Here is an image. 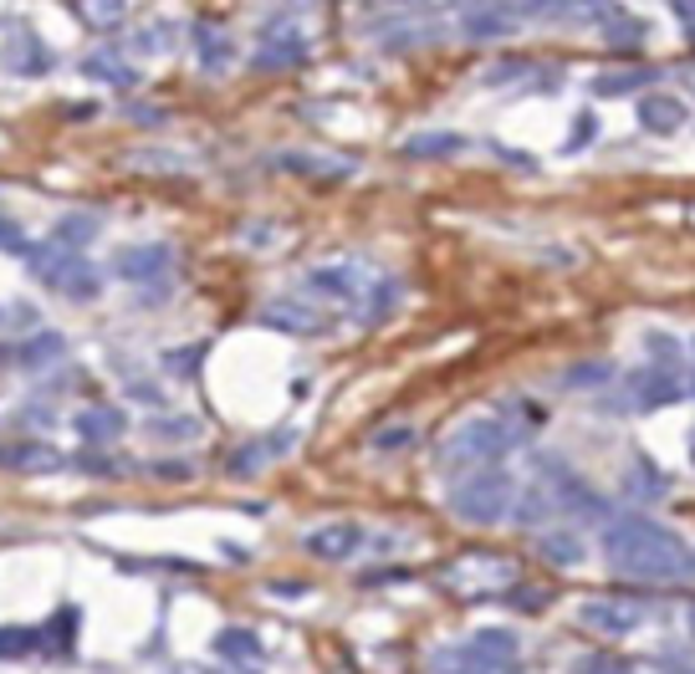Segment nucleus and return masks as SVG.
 <instances>
[{
  "mask_svg": "<svg viewBox=\"0 0 695 674\" xmlns=\"http://www.w3.org/2000/svg\"><path fill=\"white\" fill-rule=\"evenodd\" d=\"M603 562L634 582H695V547L650 516H614L603 521Z\"/></svg>",
  "mask_w": 695,
  "mask_h": 674,
  "instance_id": "1",
  "label": "nucleus"
},
{
  "mask_svg": "<svg viewBox=\"0 0 695 674\" xmlns=\"http://www.w3.org/2000/svg\"><path fill=\"white\" fill-rule=\"evenodd\" d=\"M511 445H517V429L501 414H470L435 445V465L440 470H476V465H496Z\"/></svg>",
  "mask_w": 695,
  "mask_h": 674,
  "instance_id": "2",
  "label": "nucleus"
},
{
  "mask_svg": "<svg viewBox=\"0 0 695 674\" xmlns=\"http://www.w3.org/2000/svg\"><path fill=\"white\" fill-rule=\"evenodd\" d=\"M21 261H27L31 281L62 291V297H72V302H93L97 291H103V277H97L93 266L82 261V251H68V246H56L52 236L37 240V246H27V251H21Z\"/></svg>",
  "mask_w": 695,
  "mask_h": 674,
  "instance_id": "3",
  "label": "nucleus"
},
{
  "mask_svg": "<svg viewBox=\"0 0 695 674\" xmlns=\"http://www.w3.org/2000/svg\"><path fill=\"white\" fill-rule=\"evenodd\" d=\"M517 660V634L511 629H476V634L440 644L429 670L435 674H507Z\"/></svg>",
  "mask_w": 695,
  "mask_h": 674,
  "instance_id": "4",
  "label": "nucleus"
},
{
  "mask_svg": "<svg viewBox=\"0 0 695 674\" xmlns=\"http://www.w3.org/2000/svg\"><path fill=\"white\" fill-rule=\"evenodd\" d=\"M511 496H517V480L501 465H476L450 486V511L470 527H496L511 511Z\"/></svg>",
  "mask_w": 695,
  "mask_h": 674,
  "instance_id": "5",
  "label": "nucleus"
},
{
  "mask_svg": "<svg viewBox=\"0 0 695 674\" xmlns=\"http://www.w3.org/2000/svg\"><path fill=\"white\" fill-rule=\"evenodd\" d=\"M261 328L287 332V338H322V332H333V312L297 291V297H277L261 307Z\"/></svg>",
  "mask_w": 695,
  "mask_h": 674,
  "instance_id": "6",
  "label": "nucleus"
},
{
  "mask_svg": "<svg viewBox=\"0 0 695 674\" xmlns=\"http://www.w3.org/2000/svg\"><path fill=\"white\" fill-rule=\"evenodd\" d=\"M548 490H552V501H558L562 521H609V496H599L589 480H578L568 465H552Z\"/></svg>",
  "mask_w": 695,
  "mask_h": 674,
  "instance_id": "7",
  "label": "nucleus"
},
{
  "mask_svg": "<svg viewBox=\"0 0 695 674\" xmlns=\"http://www.w3.org/2000/svg\"><path fill=\"white\" fill-rule=\"evenodd\" d=\"M363 287H369V281L359 277V266H348V261L312 266L308 277H302V297H312V302H322V307H359Z\"/></svg>",
  "mask_w": 695,
  "mask_h": 674,
  "instance_id": "8",
  "label": "nucleus"
},
{
  "mask_svg": "<svg viewBox=\"0 0 695 674\" xmlns=\"http://www.w3.org/2000/svg\"><path fill=\"white\" fill-rule=\"evenodd\" d=\"M174 251L164 240H138V246H118L113 251V277L128 287H148V281H169Z\"/></svg>",
  "mask_w": 695,
  "mask_h": 674,
  "instance_id": "9",
  "label": "nucleus"
},
{
  "mask_svg": "<svg viewBox=\"0 0 695 674\" xmlns=\"http://www.w3.org/2000/svg\"><path fill=\"white\" fill-rule=\"evenodd\" d=\"M644 619H650V609L634 603V598H589V603L578 609V623L603 639H629Z\"/></svg>",
  "mask_w": 695,
  "mask_h": 674,
  "instance_id": "10",
  "label": "nucleus"
},
{
  "mask_svg": "<svg viewBox=\"0 0 695 674\" xmlns=\"http://www.w3.org/2000/svg\"><path fill=\"white\" fill-rule=\"evenodd\" d=\"M681 394H685V379H681L675 369L644 363V369L629 373V409L655 414V409H670V404H681Z\"/></svg>",
  "mask_w": 695,
  "mask_h": 674,
  "instance_id": "11",
  "label": "nucleus"
},
{
  "mask_svg": "<svg viewBox=\"0 0 695 674\" xmlns=\"http://www.w3.org/2000/svg\"><path fill=\"white\" fill-rule=\"evenodd\" d=\"M308 52H312V41H308V31L302 27H267L261 31V41H256V56H251V66L256 72H287V66H297V62H308Z\"/></svg>",
  "mask_w": 695,
  "mask_h": 674,
  "instance_id": "12",
  "label": "nucleus"
},
{
  "mask_svg": "<svg viewBox=\"0 0 695 674\" xmlns=\"http://www.w3.org/2000/svg\"><path fill=\"white\" fill-rule=\"evenodd\" d=\"M369 542V531L359 527V521H328V527L308 531V552L318 557V562H348V557H359V547Z\"/></svg>",
  "mask_w": 695,
  "mask_h": 674,
  "instance_id": "13",
  "label": "nucleus"
},
{
  "mask_svg": "<svg viewBox=\"0 0 695 674\" xmlns=\"http://www.w3.org/2000/svg\"><path fill=\"white\" fill-rule=\"evenodd\" d=\"M215 660L236 664L241 674H261L267 670V649H261V639L251 629H220L215 634Z\"/></svg>",
  "mask_w": 695,
  "mask_h": 674,
  "instance_id": "14",
  "label": "nucleus"
},
{
  "mask_svg": "<svg viewBox=\"0 0 695 674\" xmlns=\"http://www.w3.org/2000/svg\"><path fill=\"white\" fill-rule=\"evenodd\" d=\"M0 62L11 66L15 77H41V72L52 66V52H46V41H41L37 31H15V37H6V46H0Z\"/></svg>",
  "mask_w": 695,
  "mask_h": 674,
  "instance_id": "15",
  "label": "nucleus"
},
{
  "mask_svg": "<svg viewBox=\"0 0 695 674\" xmlns=\"http://www.w3.org/2000/svg\"><path fill=\"white\" fill-rule=\"evenodd\" d=\"M297 445V429H277V435H261L251 439V445H241L236 455H230V476H256L267 460H281L287 449Z\"/></svg>",
  "mask_w": 695,
  "mask_h": 674,
  "instance_id": "16",
  "label": "nucleus"
},
{
  "mask_svg": "<svg viewBox=\"0 0 695 674\" xmlns=\"http://www.w3.org/2000/svg\"><path fill=\"white\" fill-rule=\"evenodd\" d=\"M404 302V281L400 277H378L363 287L359 307H353V318L363 322V328H378V322H388V312Z\"/></svg>",
  "mask_w": 695,
  "mask_h": 674,
  "instance_id": "17",
  "label": "nucleus"
},
{
  "mask_svg": "<svg viewBox=\"0 0 695 674\" xmlns=\"http://www.w3.org/2000/svg\"><path fill=\"white\" fill-rule=\"evenodd\" d=\"M72 429H77L87 445H113V439L128 429V414H123L118 404H93V409L72 414Z\"/></svg>",
  "mask_w": 695,
  "mask_h": 674,
  "instance_id": "18",
  "label": "nucleus"
},
{
  "mask_svg": "<svg viewBox=\"0 0 695 674\" xmlns=\"http://www.w3.org/2000/svg\"><path fill=\"white\" fill-rule=\"evenodd\" d=\"M685 118H691V113H685L681 97H670V93H644L640 97V128L644 133H660V138H665V133H681Z\"/></svg>",
  "mask_w": 695,
  "mask_h": 674,
  "instance_id": "19",
  "label": "nucleus"
},
{
  "mask_svg": "<svg viewBox=\"0 0 695 674\" xmlns=\"http://www.w3.org/2000/svg\"><path fill=\"white\" fill-rule=\"evenodd\" d=\"M68 357V338L62 332H27V343H21V353H15V369H27V373H41V369H52V363H62Z\"/></svg>",
  "mask_w": 695,
  "mask_h": 674,
  "instance_id": "20",
  "label": "nucleus"
},
{
  "mask_svg": "<svg viewBox=\"0 0 695 674\" xmlns=\"http://www.w3.org/2000/svg\"><path fill=\"white\" fill-rule=\"evenodd\" d=\"M0 465L6 470H56L62 455L46 439H11V445H0Z\"/></svg>",
  "mask_w": 695,
  "mask_h": 674,
  "instance_id": "21",
  "label": "nucleus"
},
{
  "mask_svg": "<svg viewBox=\"0 0 695 674\" xmlns=\"http://www.w3.org/2000/svg\"><path fill=\"white\" fill-rule=\"evenodd\" d=\"M599 41L609 46V52H640L644 41H650V21L624 15V11H609V21L599 27Z\"/></svg>",
  "mask_w": 695,
  "mask_h": 674,
  "instance_id": "22",
  "label": "nucleus"
},
{
  "mask_svg": "<svg viewBox=\"0 0 695 674\" xmlns=\"http://www.w3.org/2000/svg\"><path fill=\"white\" fill-rule=\"evenodd\" d=\"M195 52H200L205 72H226V66L236 62V37H226V31L210 27V21H195Z\"/></svg>",
  "mask_w": 695,
  "mask_h": 674,
  "instance_id": "23",
  "label": "nucleus"
},
{
  "mask_svg": "<svg viewBox=\"0 0 695 674\" xmlns=\"http://www.w3.org/2000/svg\"><path fill=\"white\" fill-rule=\"evenodd\" d=\"M624 496H634V501H665L670 496V480L660 465H650L644 455H634L624 470Z\"/></svg>",
  "mask_w": 695,
  "mask_h": 674,
  "instance_id": "24",
  "label": "nucleus"
},
{
  "mask_svg": "<svg viewBox=\"0 0 695 674\" xmlns=\"http://www.w3.org/2000/svg\"><path fill=\"white\" fill-rule=\"evenodd\" d=\"M281 174H308V179H348L353 174V164L348 159H333V154H281V159H271Z\"/></svg>",
  "mask_w": 695,
  "mask_h": 674,
  "instance_id": "25",
  "label": "nucleus"
},
{
  "mask_svg": "<svg viewBox=\"0 0 695 674\" xmlns=\"http://www.w3.org/2000/svg\"><path fill=\"white\" fill-rule=\"evenodd\" d=\"M558 516V501H552L548 480H532V486H521V501H517V527L527 531H542Z\"/></svg>",
  "mask_w": 695,
  "mask_h": 674,
  "instance_id": "26",
  "label": "nucleus"
},
{
  "mask_svg": "<svg viewBox=\"0 0 695 674\" xmlns=\"http://www.w3.org/2000/svg\"><path fill=\"white\" fill-rule=\"evenodd\" d=\"M655 66H624V72H599L593 77V93L599 97H629V93H650L655 87Z\"/></svg>",
  "mask_w": 695,
  "mask_h": 674,
  "instance_id": "27",
  "label": "nucleus"
},
{
  "mask_svg": "<svg viewBox=\"0 0 695 674\" xmlns=\"http://www.w3.org/2000/svg\"><path fill=\"white\" fill-rule=\"evenodd\" d=\"M82 77L103 82V87H118V93H134L138 87V72L128 62H118L113 52H93L87 62H82Z\"/></svg>",
  "mask_w": 695,
  "mask_h": 674,
  "instance_id": "28",
  "label": "nucleus"
},
{
  "mask_svg": "<svg viewBox=\"0 0 695 674\" xmlns=\"http://www.w3.org/2000/svg\"><path fill=\"white\" fill-rule=\"evenodd\" d=\"M97 230H103V220H97L93 210H72V215H62V220L52 225V240L56 246H68V251H87L97 240Z\"/></svg>",
  "mask_w": 695,
  "mask_h": 674,
  "instance_id": "29",
  "label": "nucleus"
},
{
  "mask_svg": "<svg viewBox=\"0 0 695 674\" xmlns=\"http://www.w3.org/2000/svg\"><path fill=\"white\" fill-rule=\"evenodd\" d=\"M466 148V138L460 133H440V128H429V133H415V138H404V159H450V154H460Z\"/></svg>",
  "mask_w": 695,
  "mask_h": 674,
  "instance_id": "30",
  "label": "nucleus"
},
{
  "mask_svg": "<svg viewBox=\"0 0 695 674\" xmlns=\"http://www.w3.org/2000/svg\"><path fill=\"white\" fill-rule=\"evenodd\" d=\"M537 552L548 557V562H558V568H578L583 562V537L573 527H552L537 537Z\"/></svg>",
  "mask_w": 695,
  "mask_h": 674,
  "instance_id": "31",
  "label": "nucleus"
},
{
  "mask_svg": "<svg viewBox=\"0 0 695 674\" xmlns=\"http://www.w3.org/2000/svg\"><path fill=\"white\" fill-rule=\"evenodd\" d=\"M77 623H82V613L72 609H56L52 613V623H46V629H41V639H46V649H52V654H72V644H77Z\"/></svg>",
  "mask_w": 695,
  "mask_h": 674,
  "instance_id": "32",
  "label": "nucleus"
},
{
  "mask_svg": "<svg viewBox=\"0 0 695 674\" xmlns=\"http://www.w3.org/2000/svg\"><path fill=\"white\" fill-rule=\"evenodd\" d=\"M77 15L87 21L93 31H113L123 27V15H128V0H77Z\"/></svg>",
  "mask_w": 695,
  "mask_h": 674,
  "instance_id": "33",
  "label": "nucleus"
},
{
  "mask_svg": "<svg viewBox=\"0 0 695 674\" xmlns=\"http://www.w3.org/2000/svg\"><path fill=\"white\" fill-rule=\"evenodd\" d=\"M46 649V639H41V629H0V660H27V654H41Z\"/></svg>",
  "mask_w": 695,
  "mask_h": 674,
  "instance_id": "34",
  "label": "nucleus"
},
{
  "mask_svg": "<svg viewBox=\"0 0 695 674\" xmlns=\"http://www.w3.org/2000/svg\"><path fill=\"white\" fill-rule=\"evenodd\" d=\"M609 379H614V363L593 357V363H578V369L558 373V388H593V384H609Z\"/></svg>",
  "mask_w": 695,
  "mask_h": 674,
  "instance_id": "35",
  "label": "nucleus"
},
{
  "mask_svg": "<svg viewBox=\"0 0 695 674\" xmlns=\"http://www.w3.org/2000/svg\"><path fill=\"white\" fill-rule=\"evenodd\" d=\"M644 348L655 353L660 369H675V373H681V343H675L670 332H644Z\"/></svg>",
  "mask_w": 695,
  "mask_h": 674,
  "instance_id": "36",
  "label": "nucleus"
},
{
  "mask_svg": "<svg viewBox=\"0 0 695 674\" xmlns=\"http://www.w3.org/2000/svg\"><path fill=\"white\" fill-rule=\"evenodd\" d=\"M409 439H415L409 424H388V429H374V435H369V445H374V455H394V449H404Z\"/></svg>",
  "mask_w": 695,
  "mask_h": 674,
  "instance_id": "37",
  "label": "nucleus"
},
{
  "mask_svg": "<svg viewBox=\"0 0 695 674\" xmlns=\"http://www.w3.org/2000/svg\"><path fill=\"white\" fill-rule=\"evenodd\" d=\"M37 307L27 302H11V307H0V328H15V332H37Z\"/></svg>",
  "mask_w": 695,
  "mask_h": 674,
  "instance_id": "38",
  "label": "nucleus"
},
{
  "mask_svg": "<svg viewBox=\"0 0 695 674\" xmlns=\"http://www.w3.org/2000/svg\"><path fill=\"white\" fill-rule=\"evenodd\" d=\"M573 674H629L624 660H614V654H589V660H578Z\"/></svg>",
  "mask_w": 695,
  "mask_h": 674,
  "instance_id": "39",
  "label": "nucleus"
},
{
  "mask_svg": "<svg viewBox=\"0 0 695 674\" xmlns=\"http://www.w3.org/2000/svg\"><path fill=\"white\" fill-rule=\"evenodd\" d=\"M670 15L685 27V41L695 46V0H670Z\"/></svg>",
  "mask_w": 695,
  "mask_h": 674,
  "instance_id": "40",
  "label": "nucleus"
},
{
  "mask_svg": "<svg viewBox=\"0 0 695 674\" xmlns=\"http://www.w3.org/2000/svg\"><path fill=\"white\" fill-rule=\"evenodd\" d=\"M134 46L138 52H169V41H164V27H144L134 37Z\"/></svg>",
  "mask_w": 695,
  "mask_h": 674,
  "instance_id": "41",
  "label": "nucleus"
},
{
  "mask_svg": "<svg viewBox=\"0 0 695 674\" xmlns=\"http://www.w3.org/2000/svg\"><path fill=\"white\" fill-rule=\"evenodd\" d=\"M0 251H27V236L15 220H0Z\"/></svg>",
  "mask_w": 695,
  "mask_h": 674,
  "instance_id": "42",
  "label": "nucleus"
},
{
  "mask_svg": "<svg viewBox=\"0 0 695 674\" xmlns=\"http://www.w3.org/2000/svg\"><path fill=\"white\" fill-rule=\"evenodd\" d=\"M169 369L174 373H195L200 369V348H179V353H169Z\"/></svg>",
  "mask_w": 695,
  "mask_h": 674,
  "instance_id": "43",
  "label": "nucleus"
},
{
  "mask_svg": "<svg viewBox=\"0 0 695 674\" xmlns=\"http://www.w3.org/2000/svg\"><path fill=\"white\" fill-rule=\"evenodd\" d=\"M134 159H144V169H159V174H185V164H169L174 154H134Z\"/></svg>",
  "mask_w": 695,
  "mask_h": 674,
  "instance_id": "44",
  "label": "nucleus"
},
{
  "mask_svg": "<svg viewBox=\"0 0 695 674\" xmlns=\"http://www.w3.org/2000/svg\"><path fill=\"white\" fill-rule=\"evenodd\" d=\"M148 429H159V435H200L195 419H164V424H148Z\"/></svg>",
  "mask_w": 695,
  "mask_h": 674,
  "instance_id": "45",
  "label": "nucleus"
},
{
  "mask_svg": "<svg viewBox=\"0 0 695 674\" xmlns=\"http://www.w3.org/2000/svg\"><path fill=\"white\" fill-rule=\"evenodd\" d=\"M593 128H599V123H593L589 113H578V128H573V138H568V148H583L593 138Z\"/></svg>",
  "mask_w": 695,
  "mask_h": 674,
  "instance_id": "46",
  "label": "nucleus"
},
{
  "mask_svg": "<svg viewBox=\"0 0 695 674\" xmlns=\"http://www.w3.org/2000/svg\"><path fill=\"white\" fill-rule=\"evenodd\" d=\"M134 123L138 128H154V123H164V113L159 107H134Z\"/></svg>",
  "mask_w": 695,
  "mask_h": 674,
  "instance_id": "47",
  "label": "nucleus"
},
{
  "mask_svg": "<svg viewBox=\"0 0 695 674\" xmlns=\"http://www.w3.org/2000/svg\"><path fill=\"white\" fill-rule=\"evenodd\" d=\"M68 118H72V123H82V118H93V103H77V107H68Z\"/></svg>",
  "mask_w": 695,
  "mask_h": 674,
  "instance_id": "48",
  "label": "nucleus"
},
{
  "mask_svg": "<svg viewBox=\"0 0 695 674\" xmlns=\"http://www.w3.org/2000/svg\"><path fill=\"white\" fill-rule=\"evenodd\" d=\"M388 6H409V0H388Z\"/></svg>",
  "mask_w": 695,
  "mask_h": 674,
  "instance_id": "49",
  "label": "nucleus"
},
{
  "mask_svg": "<svg viewBox=\"0 0 695 674\" xmlns=\"http://www.w3.org/2000/svg\"><path fill=\"white\" fill-rule=\"evenodd\" d=\"M691 460H695V435H691Z\"/></svg>",
  "mask_w": 695,
  "mask_h": 674,
  "instance_id": "50",
  "label": "nucleus"
},
{
  "mask_svg": "<svg viewBox=\"0 0 695 674\" xmlns=\"http://www.w3.org/2000/svg\"><path fill=\"white\" fill-rule=\"evenodd\" d=\"M691 629H695V609H691Z\"/></svg>",
  "mask_w": 695,
  "mask_h": 674,
  "instance_id": "51",
  "label": "nucleus"
},
{
  "mask_svg": "<svg viewBox=\"0 0 695 674\" xmlns=\"http://www.w3.org/2000/svg\"><path fill=\"white\" fill-rule=\"evenodd\" d=\"M691 353H695V338H691Z\"/></svg>",
  "mask_w": 695,
  "mask_h": 674,
  "instance_id": "52",
  "label": "nucleus"
}]
</instances>
